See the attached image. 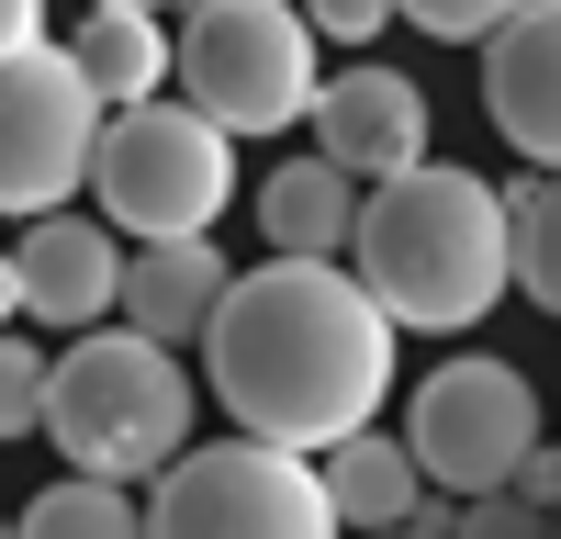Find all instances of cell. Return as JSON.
<instances>
[{
	"label": "cell",
	"instance_id": "1",
	"mask_svg": "<svg viewBox=\"0 0 561 539\" xmlns=\"http://www.w3.org/2000/svg\"><path fill=\"white\" fill-rule=\"evenodd\" d=\"M393 337L404 326L359 293L348 259H270V270H237V293L203 337V371H214V404L237 416V438L325 461L337 438L382 427Z\"/></svg>",
	"mask_w": 561,
	"mask_h": 539
},
{
	"label": "cell",
	"instance_id": "2",
	"mask_svg": "<svg viewBox=\"0 0 561 539\" xmlns=\"http://www.w3.org/2000/svg\"><path fill=\"white\" fill-rule=\"evenodd\" d=\"M359 293L415 337H460L517 293V237H505V192L472 169H404V180H370L359 192V237H348Z\"/></svg>",
	"mask_w": 561,
	"mask_h": 539
},
{
	"label": "cell",
	"instance_id": "3",
	"mask_svg": "<svg viewBox=\"0 0 561 539\" xmlns=\"http://www.w3.org/2000/svg\"><path fill=\"white\" fill-rule=\"evenodd\" d=\"M192 371H180V348L158 337H79L57 371H45V438L68 449V472L90 483H158L180 449H192Z\"/></svg>",
	"mask_w": 561,
	"mask_h": 539
},
{
	"label": "cell",
	"instance_id": "4",
	"mask_svg": "<svg viewBox=\"0 0 561 539\" xmlns=\"http://www.w3.org/2000/svg\"><path fill=\"white\" fill-rule=\"evenodd\" d=\"M90 203H102L113 237L169 248V237H214V214L237 203V135L192 102H135L102 124V158H90Z\"/></svg>",
	"mask_w": 561,
	"mask_h": 539
},
{
	"label": "cell",
	"instance_id": "5",
	"mask_svg": "<svg viewBox=\"0 0 561 539\" xmlns=\"http://www.w3.org/2000/svg\"><path fill=\"white\" fill-rule=\"evenodd\" d=\"M314 23L293 0H180V102L214 113L225 135H293L314 124Z\"/></svg>",
	"mask_w": 561,
	"mask_h": 539
},
{
	"label": "cell",
	"instance_id": "6",
	"mask_svg": "<svg viewBox=\"0 0 561 539\" xmlns=\"http://www.w3.org/2000/svg\"><path fill=\"white\" fill-rule=\"evenodd\" d=\"M147 539H348L325 506V472L270 438H203L147 494Z\"/></svg>",
	"mask_w": 561,
	"mask_h": 539
},
{
	"label": "cell",
	"instance_id": "7",
	"mask_svg": "<svg viewBox=\"0 0 561 539\" xmlns=\"http://www.w3.org/2000/svg\"><path fill=\"white\" fill-rule=\"evenodd\" d=\"M404 449L438 494H505L539 449V382L517 359H438L404 404Z\"/></svg>",
	"mask_w": 561,
	"mask_h": 539
},
{
	"label": "cell",
	"instance_id": "8",
	"mask_svg": "<svg viewBox=\"0 0 561 539\" xmlns=\"http://www.w3.org/2000/svg\"><path fill=\"white\" fill-rule=\"evenodd\" d=\"M102 90L79 79L68 45H23L0 57V214H68V192H90L102 158Z\"/></svg>",
	"mask_w": 561,
	"mask_h": 539
},
{
	"label": "cell",
	"instance_id": "9",
	"mask_svg": "<svg viewBox=\"0 0 561 539\" xmlns=\"http://www.w3.org/2000/svg\"><path fill=\"white\" fill-rule=\"evenodd\" d=\"M314 158H337L359 192L427 169V90H415L404 68H337L314 90Z\"/></svg>",
	"mask_w": 561,
	"mask_h": 539
},
{
	"label": "cell",
	"instance_id": "10",
	"mask_svg": "<svg viewBox=\"0 0 561 539\" xmlns=\"http://www.w3.org/2000/svg\"><path fill=\"white\" fill-rule=\"evenodd\" d=\"M12 259H23V314H34V326L90 337L102 314H124V248H113V225H90V214H34Z\"/></svg>",
	"mask_w": 561,
	"mask_h": 539
},
{
	"label": "cell",
	"instance_id": "11",
	"mask_svg": "<svg viewBox=\"0 0 561 539\" xmlns=\"http://www.w3.org/2000/svg\"><path fill=\"white\" fill-rule=\"evenodd\" d=\"M483 113H494V135L517 158L561 169V0H528L483 45Z\"/></svg>",
	"mask_w": 561,
	"mask_h": 539
},
{
	"label": "cell",
	"instance_id": "12",
	"mask_svg": "<svg viewBox=\"0 0 561 539\" xmlns=\"http://www.w3.org/2000/svg\"><path fill=\"white\" fill-rule=\"evenodd\" d=\"M225 293H237V270H225L214 237H169V248H135V259H124V326L158 337V348L214 337Z\"/></svg>",
	"mask_w": 561,
	"mask_h": 539
},
{
	"label": "cell",
	"instance_id": "13",
	"mask_svg": "<svg viewBox=\"0 0 561 539\" xmlns=\"http://www.w3.org/2000/svg\"><path fill=\"white\" fill-rule=\"evenodd\" d=\"M259 237L280 259H348V237H359V180L337 158H280L259 180Z\"/></svg>",
	"mask_w": 561,
	"mask_h": 539
},
{
	"label": "cell",
	"instance_id": "14",
	"mask_svg": "<svg viewBox=\"0 0 561 539\" xmlns=\"http://www.w3.org/2000/svg\"><path fill=\"white\" fill-rule=\"evenodd\" d=\"M314 472H325V506H337V528H359V539H382V528H415V517H427V472H415V449L382 438V427L337 438Z\"/></svg>",
	"mask_w": 561,
	"mask_h": 539
},
{
	"label": "cell",
	"instance_id": "15",
	"mask_svg": "<svg viewBox=\"0 0 561 539\" xmlns=\"http://www.w3.org/2000/svg\"><path fill=\"white\" fill-rule=\"evenodd\" d=\"M68 57L79 79L102 90V113H135V102H169V79H180V34L158 12H90L68 34Z\"/></svg>",
	"mask_w": 561,
	"mask_h": 539
},
{
	"label": "cell",
	"instance_id": "16",
	"mask_svg": "<svg viewBox=\"0 0 561 539\" xmlns=\"http://www.w3.org/2000/svg\"><path fill=\"white\" fill-rule=\"evenodd\" d=\"M12 539H147V506H135V483L68 472V483H45L34 506L12 517Z\"/></svg>",
	"mask_w": 561,
	"mask_h": 539
},
{
	"label": "cell",
	"instance_id": "17",
	"mask_svg": "<svg viewBox=\"0 0 561 539\" xmlns=\"http://www.w3.org/2000/svg\"><path fill=\"white\" fill-rule=\"evenodd\" d=\"M505 237H517V293L561 326V169H528L505 192Z\"/></svg>",
	"mask_w": 561,
	"mask_h": 539
},
{
	"label": "cell",
	"instance_id": "18",
	"mask_svg": "<svg viewBox=\"0 0 561 539\" xmlns=\"http://www.w3.org/2000/svg\"><path fill=\"white\" fill-rule=\"evenodd\" d=\"M415 528H427V539H550V517L528 506L517 483H505V494H449V506L427 494V517H415Z\"/></svg>",
	"mask_w": 561,
	"mask_h": 539
},
{
	"label": "cell",
	"instance_id": "19",
	"mask_svg": "<svg viewBox=\"0 0 561 539\" xmlns=\"http://www.w3.org/2000/svg\"><path fill=\"white\" fill-rule=\"evenodd\" d=\"M45 371H57V359L0 326V438H45Z\"/></svg>",
	"mask_w": 561,
	"mask_h": 539
},
{
	"label": "cell",
	"instance_id": "20",
	"mask_svg": "<svg viewBox=\"0 0 561 539\" xmlns=\"http://www.w3.org/2000/svg\"><path fill=\"white\" fill-rule=\"evenodd\" d=\"M393 12H404L415 34H438V45H494L528 0H393Z\"/></svg>",
	"mask_w": 561,
	"mask_h": 539
},
{
	"label": "cell",
	"instance_id": "21",
	"mask_svg": "<svg viewBox=\"0 0 561 539\" xmlns=\"http://www.w3.org/2000/svg\"><path fill=\"white\" fill-rule=\"evenodd\" d=\"M304 23L325 45H382V23H404V12H393V0H304Z\"/></svg>",
	"mask_w": 561,
	"mask_h": 539
},
{
	"label": "cell",
	"instance_id": "22",
	"mask_svg": "<svg viewBox=\"0 0 561 539\" xmlns=\"http://www.w3.org/2000/svg\"><path fill=\"white\" fill-rule=\"evenodd\" d=\"M517 494H528L539 517H561V449H550V438L528 449V472H517Z\"/></svg>",
	"mask_w": 561,
	"mask_h": 539
},
{
	"label": "cell",
	"instance_id": "23",
	"mask_svg": "<svg viewBox=\"0 0 561 539\" xmlns=\"http://www.w3.org/2000/svg\"><path fill=\"white\" fill-rule=\"evenodd\" d=\"M23 45H45V0H0V57H23Z\"/></svg>",
	"mask_w": 561,
	"mask_h": 539
},
{
	"label": "cell",
	"instance_id": "24",
	"mask_svg": "<svg viewBox=\"0 0 561 539\" xmlns=\"http://www.w3.org/2000/svg\"><path fill=\"white\" fill-rule=\"evenodd\" d=\"M0 326H23V259L0 248Z\"/></svg>",
	"mask_w": 561,
	"mask_h": 539
},
{
	"label": "cell",
	"instance_id": "25",
	"mask_svg": "<svg viewBox=\"0 0 561 539\" xmlns=\"http://www.w3.org/2000/svg\"><path fill=\"white\" fill-rule=\"evenodd\" d=\"M90 12H169V0H90Z\"/></svg>",
	"mask_w": 561,
	"mask_h": 539
},
{
	"label": "cell",
	"instance_id": "26",
	"mask_svg": "<svg viewBox=\"0 0 561 539\" xmlns=\"http://www.w3.org/2000/svg\"><path fill=\"white\" fill-rule=\"evenodd\" d=\"M382 539H427V528H382Z\"/></svg>",
	"mask_w": 561,
	"mask_h": 539
},
{
	"label": "cell",
	"instance_id": "27",
	"mask_svg": "<svg viewBox=\"0 0 561 539\" xmlns=\"http://www.w3.org/2000/svg\"><path fill=\"white\" fill-rule=\"evenodd\" d=\"M0 539H12V517H0Z\"/></svg>",
	"mask_w": 561,
	"mask_h": 539
},
{
	"label": "cell",
	"instance_id": "28",
	"mask_svg": "<svg viewBox=\"0 0 561 539\" xmlns=\"http://www.w3.org/2000/svg\"><path fill=\"white\" fill-rule=\"evenodd\" d=\"M550 539H561V517H550Z\"/></svg>",
	"mask_w": 561,
	"mask_h": 539
}]
</instances>
